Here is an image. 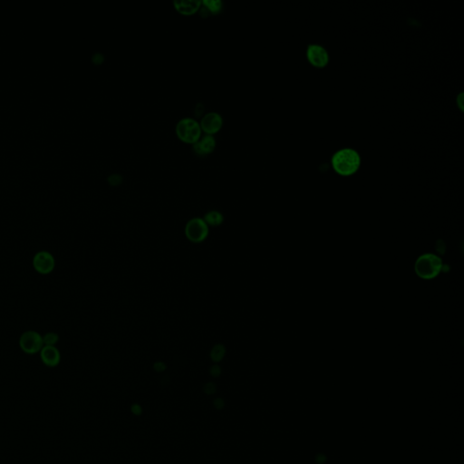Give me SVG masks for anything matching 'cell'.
<instances>
[{"instance_id":"2e32d148","label":"cell","mask_w":464,"mask_h":464,"mask_svg":"<svg viewBox=\"0 0 464 464\" xmlns=\"http://www.w3.org/2000/svg\"><path fill=\"white\" fill-rule=\"evenodd\" d=\"M204 392L207 395H212L216 392V386L213 383H208L204 385Z\"/></svg>"},{"instance_id":"277c9868","label":"cell","mask_w":464,"mask_h":464,"mask_svg":"<svg viewBox=\"0 0 464 464\" xmlns=\"http://www.w3.org/2000/svg\"><path fill=\"white\" fill-rule=\"evenodd\" d=\"M187 238L193 243H199L208 237L209 226L203 219L194 218L189 221L185 228Z\"/></svg>"},{"instance_id":"5bb4252c","label":"cell","mask_w":464,"mask_h":464,"mask_svg":"<svg viewBox=\"0 0 464 464\" xmlns=\"http://www.w3.org/2000/svg\"><path fill=\"white\" fill-rule=\"evenodd\" d=\"M204 8L207 9L210 13H219L221 11L223 3L221 0H204Z\"/></svg>"},{"instance_id":"d6986e66","label":"cell","mask_w":464,"mask_h":464,"mask_svg":"<svg viewBox=\"0 0 464 464\" xmlns=\"http://www.w3.org/2000/svg\"><path fill=\"white\" fill-rule=\"evenodd\" d=\"M132 412L136 414V415H140L142 412V409L139 404H133L132 406Z\"/></svg>"},{"instance_id":"ba28073f","label":"cell","mask_w":464,"mask_h":464,"mask_svg":"<svg viewBox=\"0 0 464 464\" xmlns=\"http://www.w3.org/2000/svg\"><path fill=\"white\" fill-rule=\"evenodd\" d=\"M307 57L312 65L317 67H323L329 62V54L322 45H308Z\"/></svg>"},{"instance_id":"ac0fdd59","label":"cell","mask_w":464,"mask_h":464,"mask_svg":"<svg viewBox=\"0 0 464 464\" xmlns=\"http://www.w3.org/2000/svg\"><path fill=\"white\" fill-rule=\"evenodd\" d=\"M153 367H154V369H155L157 372H164L165 369H166V365H165V363L156 362L154 364Z\"/></svg>"},{"instance_id":"8992f818","label":"cell","mask_w":464,"mask_h":464,"mask_svg":"<svg viewBox=\"0 0 464 464\" xmlns=\"http://www.w3.org/2000/svg\"><path fill=\"white\" fill-rule=\"evenodd\" d=\"M201 131L207 134L212 135L221 130L223 125V118L221 114L216 112L206 113L199 123Z\"/></svg>"},{"instance_id":"8fae6325","label":"cell","mask_w":464,"mask_h":464,"mask_svg":"<svg viewBox=\"0 0 464 464\" xmlns=\"http://www.w3.org/2000/svg\"><path fill=\"white\" fill-rule=\"evenodd\" d=\"M173 4L178 12H180L182 15L190 16L198 11L199 6L201 5V1L199 0H175Z\"/></svg>"},{"instance_id":"ffe728a7","label":"cell","mask_w":464,"mask_h":464,"mask_svg":"<svg viewBox=\"0 0 464 464\" xmlns=\"http://www.w3.org/2000/svg\"><path fill=\"white\" fill-rule=\"evenodd\" d=\"M214 406H215L217 409L221 410V409L224 407V401H223L221 398L216 399L215 401H214Z\"/></svg>"},{"instance_id":"4fadbf2b","label":"cell","mask_w":464,"mask_h":464,"mask_svg":"<svg viewBox=\"0 0 464 464\" xmlns=\"http://www.w3.org/2000/svg\"><path fill=\"white\" fill-rule=\"evenodd\" d=\"M225 354H226V348H225V346L223 345H221V344H218V345H214L213 348L211 349L210 357H211L212 361L219 363L221 362V360L224 358Z\"/></svg>"},{"instance_id":"3957f363","label":"cell","mask_w":464,"mask_h":464,"mask_svg":"<svg viewBox=\"0 0 464 464\" xmlns=\"http://www.w3.org/2000/svg\"><path fill=\"white\" fill-rule=\"evenodd\" d=\"M176 134L182 142L195 143L201 137V128L199 123L193 118L185 117L176 125Z\"/></svg>"},{"instance_id":"7c38bea8","label":"cell","mask_w":464,"mask_h":464,"mask_svg":"<svg viewBox=\"0 0 464 464\" xmlns=\"http://www.w3.org/2000/svg\"><path fill=\"white\" fill-rule=\"evenodd\" d=\"M203 220L208 226L209 225L210 226H219L224 221V218H223V215L221 214V212H219L217 210H211L205 215Z\"/></svg>"},{"instance_id":"e0dca14e","label":"cell","mask_w":464,"mask_h":464,"mask_svg":"<svg viewBox=\"0 0 464 464\" xmlns=\"http://www.w3.org/2000/svg\"><path fill=\"white\" fill-rule=\"evenodd\" d=\"M221 374V369L219 365H213L212 367L210 368V374L214 377H218L220 376Z\"/></svg>"},{"instance_id":"6da1fadb","label":"cell","mask_w":464,"mask_h":464,"mask_svg":"<svg viewBox=\"0 0 464 464\" xmlns=\"http://www.w3.org/2000/svg\"><path fill=\"white\" fill-rule=\"evenodd\" d=\"M334 170L340 174L349 175L357 171L360 165V156L357 151L345 148L334 153L332 158Z\"/></svg>"},{"instance_id":"7a4b0ae2","label":"cell","mask_w":464,"mask_h":464,"mask_svg":"<svg viewBox=\"0 0 464 464\" xmlns=\"http://www.w3.org/2000/svg\"><path fill=\"white\" fill-rule=\"evenodd\" d=\"M415 272L423 279H431L442 271V261L434 254L422 255L415 262Z\"/></svg>"},{"instance_id":"9c48e42d","label":"cell","mask_w":464,"mask_h":464,"mask_svg":"<svg viewBox=\"0 0 464 464\" xmlns=\"http://www.w3.org/2000/svg\"><path fill=\"white\" fill-rule=\"evenodd\" d=\"M40 357L45 365L49 367H55L59 365L61 360L60 352L56 346L45 345L40 351Z\"/></svg>"},{"instance_id":"52a82bcc","label":"cell","mask_w":464,"mask_h":464,"mask_svg":"<svg viewBox=\"0 0 464 464\" xmlns=\"http://www.w3.org/2000/svg\"><path fill=\"white\" fill-rule=\"evenodd\" d=\"M33 266L39 274L47 275L55 268V259L49 252L40 251L34 257Z\"/></svg>"},{"instance_id":"30bf717a","label":"cell","mask_w":464,"mask_h":464,"mask_svg":"<svg viewBox=\"0 0 464 464\" xmlns=\"http://www.w3.org/2000/svg\"><path fill=\"white\" fill-rule=\"evenodd\" d=\"M216 147L215 138L210 134H206L193 143V150L199 155H207L214 151Z\"/></svg>"},{"instance_id":"9a60e30c","label":"cell","mask_w":464,"mask_h":464,"mask_svg":"<svg viewBox=\"0 0 464 464\" xmlns=\"http://www.w3.org/2000/svg\"><path fill=\"white\" fill-rule=\"evenodd\" d=\"M59 340V336L55 333H47L45 336L43 337V343L44 345H48V346H55Z\"/></svg>"},{"instance_id":"5b68a950","label":"cell","mask_w":464,"mask_h":464,"mask_svg":"<svg viewBox=\"0 0 464 464\" xmlns=\"http://www.w3.org/2000/svg\"><path fill=\"white\" fill-rule=\"evenodd\" d=\"M19 345L26 354L34 355L43 348V337L35 331H27L21 335Z\"/></svg>"}]
</instances>
